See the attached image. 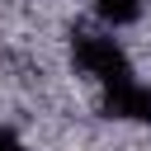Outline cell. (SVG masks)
I'll return each mask as SVG.
<instances>
[{
    "mask_svg": "<svg viewBox=\"0 0 151 151\" xmlns=\"http://www.w3.org/2000/svg\"><path fill=\"white\" fill-rule=\"evenodd\" d=\"M71 66H76L85 80H94L104 94L127 90V85L137 80L123 42H118L109 28H76V33H71Z\"/></svg>",
    "mask_w": 151,
    "mask_h": 151,
    "instance_id": "1",
    "label": "cell"
},
{
    "mask_svg": "<svg viewBox=\"0 0 151 151\" xmlns=\"http://www.w3.org/2000/svg\"><path fill=\"white\" fill-rule=\"evenodd\" d=\"M142 0H94V14H99V24L113 33V28H127V24H137L142 19Z\"/></svg>",
    "mask_w": 151,
    "mask_h": 151,
    "instance_id": "2",
    "label": "cell"
},
{
    "mask_svg": "<svg viewBox=\"0 0 151 151\" xmlns=\"http://www.w3.org/2000/svg\"><path fill=\"white\" fill-rule=\"evenodd\" d=\"M0 151H28V142H24L14 127H0Z\"/></svg>",
    "mask_w": 151,
    "mask_h": 151,
    "instance_id": "3",
    "label": "cell"
}]
</instances>
